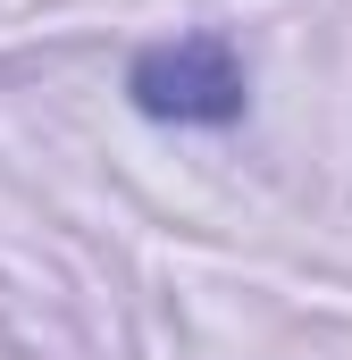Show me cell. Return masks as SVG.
Returning <instances> with one entry per match:
<instances>
[{"label": "cell", "mask_w": 352, "mask_h": 360, "mask_svg": "<svg viewBox=\"0 0 352 360\" xmlns=\"http://www.w3.org/2000/svg\"><path fill=\"white\" fill-rule=\"evenodd\" d=\"M134 109L143 117H168V126H227V117H244V59H235V42L227 34H176V42H151L143 59H134Z\"/></svg>", "instance_id": "6da1fadb"}]
</instances>
